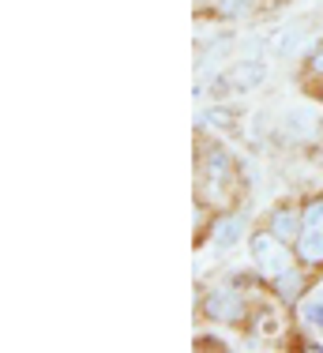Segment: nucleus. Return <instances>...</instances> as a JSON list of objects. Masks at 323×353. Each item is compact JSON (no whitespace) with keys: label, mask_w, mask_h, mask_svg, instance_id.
Returning <instances> with one entry per match:
<instances>
[{"label":"nucleus","mask_w":323,"mask_h":353,"mask_svg":"<svg viewBox=\"0 0 323 353\" xmlns=\"http://www.w3.org/2000/svg\"><path fill=\"white\" fill-rule=\"evenodd\" d=\"M244 0H218V15H229V19H237V15H244Z\"/></svg>","instance_id":"11"},{"label":"nucleus","mask_w":323,"mask_h":353,"mask_svg":"<svg viewBox=\"0 0 323 353\" xmlns=\"http://www.w3.org/2000/svg\"><path fill=\"white\" fill-rule=\"evenodd\" d=\"M199 312L207 316L211 323H241L248 308H244V301H241V293H237V285H218V290L203 293Z\"/></svg>","instance_id":"3"},{"label":"nucleus","mask_w":323,"mask_h":353,"mask_svg":"<svg viewBox=\"0 0 323 353\" xmlns=\"http://www.w3.org/2000/svg\"><path fill=\"white\" fill-rule=\"evenodd\" d=\"M301 316H304V323H309L312 331L323 334V290H316V293H309V297H304Z\"/></svg>","instance_id":"9"},{"label":"nucleus","mask_w":323,"mask_h":353,"mask_svg":"<svg viewBox=\"0 0 323 353\" xmlns=\"http://www.w3.org/2000/svg\"><path fill=\"white\" fill-rule=\"evenodd\" d=\"M211 225H215V230H211V245L215 248H229L244 233V222L237 214H222V218H215Z\"/></svg>","instance_id":"7"},{"label":"nucleus","mask_w":323,"mask_h":353,"mask_svg":"<svg viewBox=\"0 0 323 353\" xmlns=\"http://www.w3.org/2000/svg\"><path fill=\"white\" fill-rule=\"evenodd\" d=\"M297 267H301V263H297ZM297 267H293V271H286V274H278V279L271 282V285H275V293L286 301V305H297L301 293H304V274L297 271Z\"/></svg>","instance_id":"8"},{"label":"nucleus","mask_w":323,"mask_h":353,"mask_svg":"<svg viewBox=\"0 0 323 353\" xmlns=\"http://www.w3.org/2000/svg\"><path fill=\"white\" fill-rule=\"evenodd\" d=\"M301 225H304V211L293 207V203H278L275 211H271V218H267V230L275 233V237H282L286 245H297Z\"/></svg>","instance_id":"4"},{"label":"nucleus","mask_w":323,"mask_h":353,"mask_svg":"<svg viewBox=\"0 0 323 353\" xmlns=\"http://www.w3.org/2000/svg\"><path fill=\"white\" fill-rule=\"evenodd\" d=\"M233 154L222 147V143H203L199 147V184L207 192H226L233 184Z\"/></svg>","instance_id":"2"},{"label":"nucleus","mask_w":323,"mask_h":353,"mask_svg":"<svg viewBox=\"0 0 323 353\" xmlns=\"http://www.w3.org/2000/svg\"><path fill=\"white\" fill-rule=\"evenodd\" d=\"M312 94H316L320 102H323V79H320V87H312Z\"/></svg>","instance_id":"12"},{"label":"nucleus","mask_w":323,"mask_h":353,"mask_svg":"<svg viewBox=\"0 0 323 353\" xmlns=\"http://www.w3.org/2000/svg\"><path fill=\"white\" fill-rule=\"evenodd\" d=\"M263 79H267V64H263V61H256V64L241 61V64H233V68L222 75V83L229 90H256Z\"/></svg>","instance_id":"5"},{"label":"nucleus","mask_w":323,"mask_h":353,"mask_svg":"<svg viewBox=\"0 0 323 353\" xmlns=\"http://www.w3.org/2000/svg\"><path fill=\"white\" fill-rule=\"evenodd\" d=\"M248 252H252V267H256L260 279L275 282L278 274L293 271L297 267V252L293 245H286L282 237H275L271 230H256L248 237Z\"/></svg>","instance_id":"1"},{"label":"nucleus","mask_w":323,"mask_h":353,"mask_svg":"<svg viewBox=\"0 0 323 353\" xmlns=\"http://www.w3.org/2000/svg\"><path fill=\"white\" fill-rule=\"evenodd\" d=\"M297 263L301 267H323V230H309L301 225V237H297Z\"/></svg>","instance_id":"6"},{"label":"nucleus","mask_w":323,"mask_h":353,"mask_svg":"<svg viewBox=\"0 0 323 353\" xmlns=\"http://www.w3.org/2000/svg\"><path fill=\"white\" fill-rule=\"evenodd\" d=\"M309 79H323V41H312L304 49V68H301Z\"/></svg>","instance_id":"10"},{"label":"nucleus","mask_w":323,"mask_h":353,"mask_svg":"<svg viewBox=\"0 0 323 353\" xmlns=\"http://www.w3.org/2000/svg\"><path fill=\"white\" fill-rule=\"evenodd\" d=\"M244 4H256V0H244Z\"/></svg>","instance_id":"13"}]
</instances>
